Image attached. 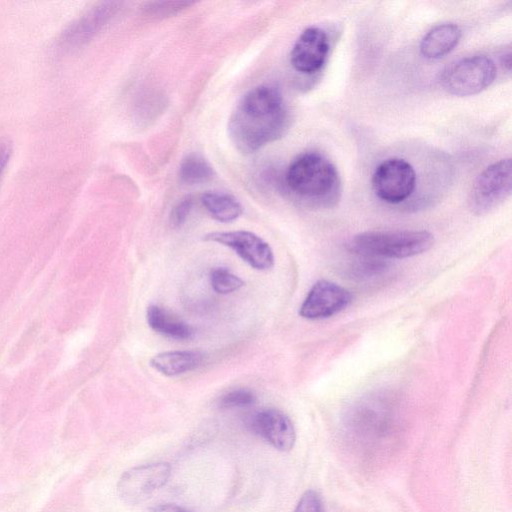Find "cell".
<instances>
[{"instance_id":"8","label":"cell","mask_w":512,"mask_h":512,"mask_svg":"<svg viewBox=\"0 0 512 512\" xmlns=\"http://www.w3.org/2000/svg\"><path fill=\"white\" fill-rule=\"evenodd\" d=\"M203 240L231 248L254 269L268 270L274 265V255L269 244L250 231L211 232Z\"/></svg>"},{"instance_id":"19","label":"cell","mask_w":512,"mask_h":512,"mask_svg":"<svg viewBox=\"0 0 512 512\" xmlns=\"http://www.w3.org/2000/svg\"><path fill=\"white\" fill-rule=\"evenodd\" d=\"M256 401L255 393L248 388H237L223 394L219 400L220 408H240L252 405Z\"/></svg>"},{"instance_id":"17","label":"cell","mask_w":512,"mask_h":512,"mask_svg":"<svg viewBox=\"0 0 512 512\" xmlns=\"http://www.w3.org/2000/svg\"><path fill=\"white\" fill-rule=\"evenodd\" d=\"M213 174L210 164L197 154L185 157L179 167L180 181L187 185L206 182L212 178Z\"/></svg>"},{"instance_id":"12","label":"cell","mask_w":512,"mask_h":512,"mask_svg":"<svg viewBox=\"0 0 512 512\" xmlns=\"http://www.w3.org/2000/svg\"><path fill=\"white\" fill-rule=\"evenodd\" d=\"M251 430L279 451H289L295 443V429L282 411L267 408L255 412L249 419Z\"/></svg>"},{"instance_id":"9","label":"cell","mask_w":512,"mask_h":512,"mask_svg":"<svg viewBox=\"0 0 512 512\" xmlns=\"http://www.w3.org/2000/svg\"><path fill=\"white\" fill-rule=\"evenodd\" d=\"M351 301L349 290L332 281L321 279L309 290L300 306L299 314L305 319H324L343 311Z\"/></svg>"},{"instance_id":"23","label":"cell","mask_w":512,"mask_h":512,"mask_svg":"<svg viewBox=\"0 0 512 512\" xmlns=\"http://www.w3.org/2000/svg\"><path fill=\"white\" fill-rule=\"evenodd\" d=\"M12 154V143L6 137L0 138V176L7 166Z\"/></svg>"},{"instance_id":"20","label":"cell","mask_w":512,"mask_h":512,"mask_svg":"<svg viewBox=\"0 0 512 512\" xmlns=\"http://www.w3.org/2000/svg\"><path fill=\"white\" fill-rule=\"evenodd\" d=\"M193 206L191 196L181 199L170 213V223L174 228L181 227L187 220Z\"/></svg>"},{"instance_id":"7","label":"cell","mask_w":512,"mask_h":512,"mask_svg":"<svg viewBox=\"0 0 512 512\" xmlns=\"http://www.w3.org/2000/svg\"><path fill=\"white\" fill-rule=\"evenodd\" d=\"M171 474L167 462L150 463L125 471L119 479L117 490L120 498L128 504L147 500L154 491L164 486Z\"/></svg>"},{"instance_id":"16","label":"cell","mask_w":512,"mask_h":512,"mask_svg":"<svg viewBox=\"0 0 512 512\" xmlns=\"http://www.w3.org/2000/svg\"><path fill=\"white\" fill-rule=\"evenodd\" d=\"M201 202L212 218L223 223L236 220L243 212L241 204L224 192H205L201 196Z\"/></svg>"},{"instance_id":"1","label":"cell","mask_w":512,"mask_h":512,"mask_svg":"<svg viewBox=\"0 0 512 512\" xmlns=\"http://www.w3.org/2000/svg\"><path fill=\"white\" fill-rule=\"evenodd\" d=\"M288 125V111L279 90L260 85L241 98L230 116L228 132L236 148L249 154L281 138Z\"/></svg>"},{"instance_id":"4","label":"cell","mask_w":512,"mask_h":512,"mask_svg":"<svg viewBox=\"0 0 512 512\" xmlns=\"http://www.w3.org/2000/svg\"><path fill=\"white\" fill-rule=\"evenodd\" d=\"M496 77L493 60L484 55L463 58L449 67L441 75L444 90L455 96H470L489 87Z\"/></svg>"},{"instance_id":"5","label":"cell","mask_w":512,"mask_h":512,"mask_svg":"<svg viewBox=\"0 0 512 512\" xmlns=\"http://www.w3.org/2000/svg\"><path fill=\"white\" fill-rule=\"evenodd\" d=\"M511 159L488 166L476 179L470 193V207L476 214L487 213L501 204L511 192Z\"/></svg>"},{"instance_id":"6","label":"cell","mask_w":512,"mask_h":512,"mask_svg":"<svg viewBox=\"0 0 512 512\" xmlns=\"http://www.w3.org/2000/svg\"><path fill=\"white\" fill-rule=\"evenodd\" d=\"M416 187V172L404 159L390 158L381 162L372 175L375 195L384 202L397 204L411 196Z\"/></svg>"},{"instance_id":"18","label":"cell","mask_w":512,"mask_h":512,"mask_svg":"<svg viewBox=\"0 0 512 512\" xmlns=\"http://www.w3.org/2000/svg\"><path fill=\"white\" fill-rule=\"evenodd\" d=\"M212 289L219 294H229L244 286V281L225 267H216L210 272Z\"/></svg>"},{"instance_id":"22","label":"cell","mask_w":512,"mask_h":512,"mask_svg":"<svg viewBox=\"0 0 512 512\" xmlns=\"http://www.w3.org/2000/svg\"><path fill=\"white\" fill-rule=\"evenodd\" d=\"M191 4L192 3L180 1L152 2L147 4V11L154 16H167L180 11Z\"/></svg>"},{"instance_id":"14","label":"cell","mask_w":512,"mask_h":512,"mask_svg":"<svg viewBox=\"0 0 512 512\" xmlns=\"http://www.w3.org/2000/svg\"><path fill=\"white\" fill-rule=\"evenodd\" d=\"M204 354L198 350H174L161 352L150 359V365L162 375L172 377L198 368Z\"/></svg>"},{"instance_id":"25","label":"cell","mask_w":512,"mask_h":512,"mask_svg":"<svg viewBox=\"0 0 512 512\" xmlns=\"http://www.w3.org/2000/svg\"><path fill=\"white\" fill-rule=\"evenodd\" d=\"M502 65L503 67L507 70V71H510V67H511V53L508 52L506 54L503 55V58H502Z\"/></svg>"},{"instance_id":"24","label":"cell","mask_w":512,"mask_h":512,"mask_svg":"<svg viewBox=\"0 0 512 512\" xmlns=\"http://www.w3.org/2000/svg\"><path fill=\"white\" fill-rule=\"evenodd\" d=\"M151 512H191L175 504H162L154 507Z\"/></svg>"},{"instance_id":"3","label":"cell","mask_w":512,"mask_h":512,"mask_svg":"<svg viewBox=\"0 0 512 512\" xmlns=\"http://www.w3.org/2000/svg\"><path fill=\"white\" fill-rule=\"evenodd\" d=\"M433 235L425 230L369 231L355 235L347 249L366 257L408 258L429 250Z\"/></svg>"},{"instance_id":"13","label":"cell","mask_w":512,"mask_h":512,"mask_svg":"<svg viewBox=\"0 0 512 512\" xmlns=\"http://www.w3.org/2000/svg\"><path fill=\"white\" fill-rule=\"evenodd\" d=\"M460 28L453 23H443L429 30L420 43L421 54L428 59H439L450 53L459 43Z\"/></svg>"},{"instance_id":"11","label":"cell","mask_w":512,"mask_h":512,"mask_svg":"<svg viewBox=\"0 0 512 512\" xmlns=\"http://www.w3.org/2000/svg\"><path fill=\"white\" fill-rule=\"evenodd\" d=\"M328 51L329 40L326 32L319 27H308L294 43L290 62L296 71L313 74L325 64Z\"/></svg>"},{"instance_id":"15","label":"cell","mask_w":512,"mask_h":512,"mask_svg":"<svg viewBox=\"0 0 512 512\" xmlns=\"http://www.w3.org/2000/svg\"><path fill=\"white\" fill-rule=\"evenodd\" d=\"M146 320L152 330L172 339L186 340L194 335L190 325L156 305L147 308Z\"/></svg>"},{"instance_id":"10","label":"cell","mask_w":512,"mask_h":512,"mask_svg":"<svg viewBox=\"0 0 512 512\" xmlns=\"http://www.w3.org/2000/svg\"><path fill=\"white\" fill-rule=\"evenodd\" d=\"M115 3L105 2L92 7L69 24L57 39V48L71 51L87 43L115 13Z\"/></svg>"},{"instance_id":"21","label":"cell","mask_w":512,"mask_h":512,"mask_svg":"<svg viewBox=\"0 0 512 512\" xmlns=\"http://www.w3.org/2000/svg\"><path fill=\"white\" fill-rule=\"evenodd\" d=\"M294 512H324L319 494L313 490L306 491L300 498Z\"/></svg>"},{"instance_id":"2","label":"cell","mask_w":512,"mask_h":512,"mask_svg":"<svg viewBox=\"0 0 512 512\" xmlns=\"http://www.w3.org/2000/svg\"><path fill=\"white\" fill-rule=\"evenodd\" d=\"M285 181L298 198L317 207H331L340 196V177L333 163L317 152L297 156L288 166Z\"/></svg>"}]
</instances>
